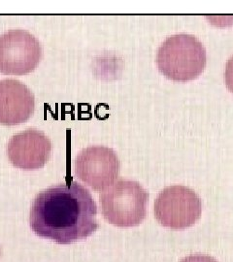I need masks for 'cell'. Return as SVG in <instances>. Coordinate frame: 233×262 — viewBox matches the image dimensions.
Masks as SVG:
<instances>
[{
	"label": "cell",
	"mask_w": 233,
	"mask_h": 262,
	"mask_svg": "<svg viewBox=\"0 0 233 262\" xmlns=\"http://www.w3.org/2000/svg\"><path fill=\"white\" fill-rule=\"evenodd\" d=\"M96 216L97 206L90 191L72 181L39 192L29 223L39 237L67 245L93 234L99 226Z\"/></svg>",
	"instance_id": "cell-1"
},
{
	"label": "cell",
	"mask_w": 233,
	"mask_h": 262,
	"mask_svg": "<svg viewBox=\"0 0 233 262\" xmlns=\"http://www.w3.org/2000/svg\"><path fill=\"white\" fill-rule=\"evenodd\" d=\"M207 55L202 43L194 35L180 33L168 37L159 48L156 62L159 71L171 81L189 82L200 75Z\"/></svg>",
	"instance_id": "cell-2"
},
{
	"label": "cell",
	"mask_w": 233,
	"mask_h": 262,
	"mask_svg": "<svg viewBox=\"0 0 233 262\" xmlns=\"http://www.w3.org/2000/svg\"><path fill=\"white\" fill-rule=\"evenodd\" d=\"M149 193L139 183L121 179L104 190L100 205L104 219L119 227L140 225L147 215Z\"/></svg>",
	"instance_id": "cell-3"
},
{
	"label": "cell",
	"mask_w": 233,
	"mask_h": 262,
	"mask_svg": "<svg viewBox=\"0 0 233 262\" xmlns=\"http://www.w3.org/2000/svg\"><path fill=\"white\" fill-rule=\"evenodd\" d=\"M155 216L159 224L174 230L195 225L202 213L200 197L189 187L171 186L164 188L155 200Z\"/></svg>",
	"instance_id": "cell-4"
},
{
	"label": "cell",
	"mask_w": 233,
	"mask_h": 262,
	"mask_svg": "<svg viewBox=\"0 0 233 262\" xmlns=\"http://www.w3.org/2000/svg\"><path fill=\"white\" fill-rule=\"evenodd\" d=\"M36 37L24 29H11L0 35V73L20 76L32 72L42 58Z\"/></svg>",
	"instance_id": "cell-5"
},
{
	"label": "cell",
	"mask_w": 233,
	"mask_h": 262,
	"mask_svg": "<svg viewBox=\"0 0 233 262\" xmlns=\"http://www.w3.org/2000/svg\"><path fill=\"white\" fill-rule=\"evenodd\" d=\"M120 172V160L115 150L93 146L79 152L75 160L77 177L95 191L111 187Z\"/></svg>",
	"instance_id": "cell-6"
},
{
	"label": "cell",
	"mask_w": 233,
	"mask_h": 262,
	"mask_svg": "<svg viewBox=\"0 0 233 262\" xmlns=\"http://www.w3.org/2000/svg\"><path fill=\"white\" fill-rule=\"evenodd\" d=\"M52 142L37 129H27L12 136L7 144V156L17 168L33 171L42 168L52 154Z\"/></svg>",
	"instance_id": "cell-7"
},
{
	"label": "cell",
	"mask_w": 233,
	"mask_h": 262,
	"mask_svg": "<svg viewBox=\"0 0 233 262\" xmlns=\"http://www.w3.org/2000/svg\"><path fill=\"white\" fill-rule=\"evenodd\" d=\"M35 109V98L18 80L0 81V124L18 125L27 122Z\"/></svg>",
	"instance_id": "cell-8"
},
{
	"label": "cell",
	"mask_w": 233,
	"mask_h": 262,
	"mask_svg": "<svg viewBox=\"0 0 233 262\" xmlns=\"http://www.w3.org/2000/svg\"><path fill=\"white\" fill-rule=\"evenodd\" d=\"M224 81L227 89L233 94V56L226 62L224 71Z\"/></svg>",
	"instance_id": "cell-9"
},
{
	"label": "cell",
	"mask_w": 233,
	"mask_h": 262,
	"mask_svg": "<svg viewBox=\"0 0 233 262\" xmlns=\"http://www.w3.org/2000/svg\"><path fill=\"white\" fill-rule=\"evenodd\" d=\"M181 262H218L214 257L205 254H194L184 258Z\"/></svg>",
	"instance_id": "cell-10"
}]
</instances>
